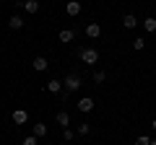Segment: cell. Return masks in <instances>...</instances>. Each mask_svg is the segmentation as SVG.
Segmentation results:
<instances>
[{
  "mask_svg": "<svg viewBox=\"0 0 156 145\" xmlns=\"http://www.w3.org/2000/svg\"><path fill=\"white\" fill-rule=\"evenodd\" d=\"M143 29H146L148 34H154V31H156V18H154V16H148V18L143 21Z\"/></svg>",
  "mask_w": 156,
  "mask_h": 145,
  "instance_id": "cell-14",
  "label": "cell"
},
{
  "mask_svg": "<svg viewBox=\"0 0 156 145\" xmlns=\"http://www.w3.org/2000/svg\"><path fill=\"white\" fill-rule=\"evenodd\" d=\"M76 106H78V112H83V114H86V112H91L96 104H94V99H91V96H83V99H78Z\"/></svg>",
  "mask_w": 156,
  "mask_h": 145,
  "instance_id": "cell-3",
  "label": "cell"
},
{
  "mask_svg": "<svg viewBox=\"0 0 156 145\" xmlns=\"http://www.w3.org/2000/svg\"><path fill=\"white\" fill-rule=\"evenodd\" d=\"M151 127H154V130H156V119H154V122H151Z\"/></svg>",
  "mask_w": 156,
  "mask_h": 145,
  "instance_id": "cell-22",
  "label": "cell"
},
{
  "mask_svg": "<svg viewBox=\"0 0 156 145\" xmlns=\"http://www.w3.org/2000/svg\"><path fill=\"white\" fill-rule=\"evenodd\" d=\"M31 65H34V70H37V72H44L50 62H47V57H42V55H39V57H34V60H31Z\"/></svg>",
  "mask_w": 156,
  "mask_h": 145,
  "instance_id": "cell-7",
  "label": "cell"
},
{
  "mask_svg": "<svg viewBox=\"0 0 156 145\" xmlns=\"http://www.w3.org/2000/svg\"><path fill=\"white\" fill-rule=\"evenodd\" d=\"M26 119H29L26 109H16V112H13V122H16V124H26Z\"/></svg>",
  "mask_w": 156,
  "mask_h": 145,
  "instance_id": "cell-9",
  "label": "cell"
},
{
  "mask_svg": "<svg viewBox=\"0 0 156 145\" xmlns=\"http://www.w3.org/2000/svg\"><path fill=\"white\" fill-rule=\"evenodd\" d=\"M122 26L125 29H135L138 26V18H135L133 13H128V16H122Z\"/></svg>",
  "mask_w": 156,
  "mask_h": 145,
  "instance_id": "cell-12",
  "label": "cell"
},
{
  "mask_svg": "<svg viewBox=\"0 0 156 145\" xmlns=\"http://www.w3.org/2000/svg\"><path fill=\"white\" fill-rule=\"evenodd\" d=\"M91 80H94L96 86H99V83H104V80H107V72H104V70H96L94 75H91Z\"/></svg>",
  "mask_w": 156,
  "mask_h": 145,
  "instance_id": "cell-16",
  "label": "cell"
},
{
  "mask_svg": "<svg viewBox=\"0 0 156 145\" xmlns=\"http://www.w3.org/2000/svg\"><path fill=\"white\" fill-rule=\"evenodd\" d=\"M78 57L86 62V65H96L99 62V52L94 49V47H86V49H78Z\"/></svg>",
  "mask_w": 156,
  "mask_h": 145,
  "instance_id": "cell-1",
  "label": "cell"
},
{
  "mask_svg": "<svg viewBox=\"0 0 156 145\" xmlns=\"http://www.w3.org/2000/svg\"><path fill=\"white\" fill-rule=\"evenodd\" d=\"M55 119H57V124H60L62 130L70 127V114H68V112H57V114H55Z\"/></svg>",
  "mask_w": 156,
  "mask_h": 145,
  "instance_id": "cell-8",
  "label": "cell"
},
{
  "mask_svg": "<svg viewBox=\"0 0 156 145\" xmlns=\"http://www.w3.org/2000/svg\"><path fill=\"white\" fill-rule=\"evenodd\" d=\"M81 86H83V83H81V78H78V75H73V72L68 75L65 80H62V88H65L68 93H73V91H78Z\"/></svg>",
  "mask_w": 156,
  "mask_h": 145,
  "instance_id": "cell-2",
  "label": "cell"
},
{
  "mask_svg": "<svg viewBox=\"0 0 156 145\" xmlns=\"http://www.w3.org/2000/svg\"><path fill=\"white\" fill-rule=\"evenodd\" d=\"M135 145H151V137L148 135H140V137L135 140Z\"/></svg>",
  "mask_w": 156,
  "mask_h": 145,
  "instance_id": "cell-19",
  "label": "cell"
},
{
  "mask_svg": "<svg viewBox=\"0 0 156 145\" xmlns=\"http://www.w3.org/2000/svg\"><path fill=\"white\" fill-rule=\"evenodd\" d=\"M73 39H76V31H73V29H62L60 31V42L68 44V42H73Z\"/></svg>",
  "mask_w": 156,
  "mask_h": 145,
  "instance_id": "cell-13",
  "label": "cell"
},
{
  "mask_svg": "<svg viewBox=\"0 0 156 145\" xmlns=\"http://www.w3.org/2000/svg\"><path fill=\"white\" fill-rule=\"evenodd\" d=\"M91 132V124H78V135H89Z\"/></svg>",
  "mask_w": 156,
  "mask_h": 145,
  "instance_id": "cell-20",
  "label": "cell"
},
{
  "mask_svg": "<svg viewBox=\"0 0 156 145\" xmlns=\"http://www.w3.org/2000/svg\"><path fill=\"white\" fill-rule=\"evenodd\" d=\"M86 36H89V39H99L101 36V26L99 23H86Z\"/></svg>",
  "mask_w": 156,
  "mask_h": 145,
  "instance_id": "cell-5",
  "label": "cell"
},
{
  "mask_svg": "<svg viewBox=\"0 0 156 145\" xmlns=\"http://www.w3.org/2000/svg\"><path fill=\"white\" fill-rule=\"evenodd\" d=\"M65 13L68 16H78V13H81V3H78V0H68L65 3Z\"/></svg>",
  "mask_w": 156,
  "mask_h": 145,
  "instance_id": "cell-6",
  "label": "cell"
},
{
  "mask_svg": "<svg viewBox=\"0 0 156 145\" xmlns=\"http://www.w3.org/2000/svg\"><path fill=\"white\" fill-rule=\"evenodd\" d=\"M34 135H37V137H44V135H47V124L44 122H37V124H34Z\"/></svg>",
  "mask_w": 156,
  "mask_h": 145,
  "instance_id": "cell-15",
  "label": "cell"
},
{
  "mask_svg": "<svg viewBox=\"0 0 156 145\" xmlns=\"http://www.w3.org/2000/svg\"><path fill=\"white\" fill-rule=\"evenodd\" d=\"M18 5H21L26 13H31V16L39 13V0H18Z\"/></svg>",
  "mask_w": 156,
  "mask_h": 145,
  "instance_id": "cell-4",
  "label": "cell"
},
{
  "mask_svg": "<svg viewBox=\"0 0 156 145\" xmlns=\"http://www.w3.org/2000/svg\"><path fill=\"white\" fill-rule=\"evenodd\" d=\"M143 47H146V39L143 36H135L133 39V49H143Z\"/></svg>",
  "mask_w": 156,
  "mask_h": 145,
  "instance_id": "cell-18",
  "label": "cell"
},
{
  "mask_svg": "<svg viewBox=\"0 0 156 145\" xmlns=\"http://www.w3.org/2000/svg\"><path fill=\"white\" fill-rule=\"evenodd\" d=\"M23 145H37V135H29V137L23 140Z\"/></svg>",
  "mask_w": 156,
  "mask_h": 145,
  "instance_id": "cell-21",
  "label": "cell"
},
{
  "mask_svg": "<svg viewBox=\"0 0 156 145\" xmlns=\"http://www.w3.org/2000/svg\"><path fill=\"white\" fill-rule=\"evenodd\" d=\"M151 145H156V140H151Z\"/></svg>",
  "mask_w": 156,
  "mask_h": 145,
  "instance_id": "cell-23",
  "label": "cell"
},
{
  "mask_svg": "<svg viewBox=\"0 0 156 145\" xmlns=\"http://www.w3.org/2000/svg\"><path fill=\"white\" fill-rule=\"evenodd\" d=\"M73 137H76V132H73L70 127H65V130H62V140H65V143H70Z\"/></svg>",
  "mask_w": 156,
  "mask_h": 145,
  "instance_id": "cell-17",
  "label": "cell"
},
{
  "mask_svg": "<svg viewBox=\"0 0 156 145\" xmlns=\"http://www.w3.org/2000/svg\"><path fill=\"white\" fill-rule=\"evenodd\" d=\"M8 26H11L13 31H18V29H23V18L21 16H11L8 18Z\"/></svg>",
  "mask_w": 156,
  "mask_h": 145,
  "instance_id": "cell-11",
  "label": "cell"
},
{
  "mask_svg": "<svg viewBox=\"0 0 156 145\" xmlns=\"http://www.w3.org/2000/svg\"><path fill=\"white\" fill-rule=\"evenodd\" d=\"M47 91H50V93H60V91H62V80L52 78L50 83H47Z\"/></svg>",
  "mask_w": 156,
  "mask_h": 145,
  "instance_id": "cell-10",
  "label": "cell"
}]
</instances>
